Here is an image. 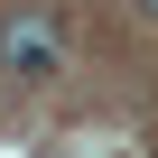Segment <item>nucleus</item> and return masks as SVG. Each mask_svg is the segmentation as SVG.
Returning a JSON list of instances; mask_svg holds the SVG:
<instances>
[{"mask_svg": "<svg viewBox=\"0 0 158 158\" xmlns=\"http://www.w3.org/2000/svg\"><path fill=\"white\" fill-rule=\"evenodd\" d=\"M0 65H10L19 84L56 74V65H65V19H56V10H10V19H0Z\"/></svg>", "mask_w": 158, "mask_h": 158, "instance_id": "nucleus-1", "label": "nucleus"}, {"mask_svg": "<svg viewBox=\"0 0 158 158\" xmlns=\"http://www.w3.org/2000/svg\"><path fill=\"white\" fill-rule=\"evenodd\" d=\"M139 10H149V19H158V0H139Z\"/></svg>", "mask_w": 158, "mask_h": 158, "instance_id": "nucleus-2", "label": "nucleus"}]
</instances>
